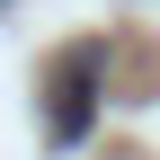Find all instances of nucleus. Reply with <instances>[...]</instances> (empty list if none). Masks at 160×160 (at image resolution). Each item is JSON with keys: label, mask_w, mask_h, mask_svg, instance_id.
Masks as SVG:
<instances>
[{"label": "nucleus", "mask_w": 160, "mask_h": 160, "mask_svg": "<svg viewBox=\"0 0 160 160\" xmlns=\"http://www.w3.org/2000/svg\"><path fill=\"white\" fill-rule=\"evenodd\" d=\"M89 107H98V45H80L53 71V142H80L89 133Z\"/></svg>", "instance_id": "1"}]
</instances>
